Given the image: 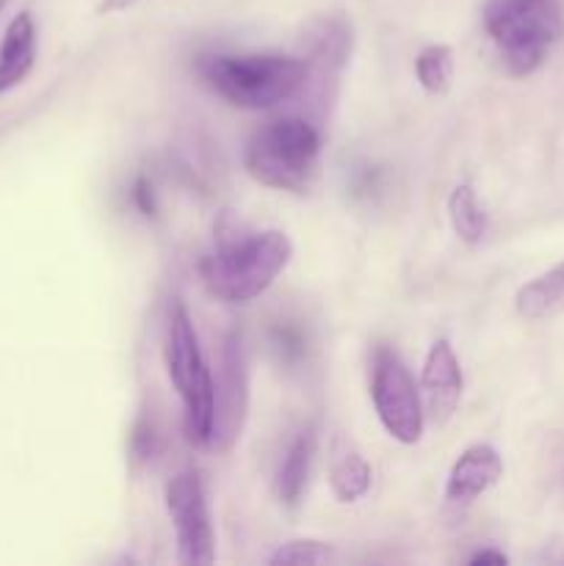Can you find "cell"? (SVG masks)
Masks as SVG:
<instances>
[{
    "mask_svg": "<svg viewBox=\"0 0 564 566\" xmlns=\"http://www.w3.org/2000/svg\"><path fill=\"white\" fill-rule=\"evenodd\" d=\"M291 258L293 243L285 232H247L232 216H221L216 249L202 258L199 274L210 296L227 304H247L274 285Z\"/></svg>",
    "mask_w": 564,
    "mask_h": 566,
    "instance_id": "6da1fadb",
    "label": "cell"
},
{
    "mask_svg": "<svg viewBox=\"0 0 564 566\" xmlns=\"http://www.w3.org/2000/svg\"><path fill=\"white\" fill-rule=\"evenodd\" d=\"M202 81L236 108L265 111L291 99L307 81V61L296 55H205Z\"/></svg>",
    "mask_w": 564,
    "mask_h": 566,
    "instance_id": "7a4b0ae2",
    "label": "cell"
},
{
    "mask_svg": "<svg viewBox=\"0 0 564 566\" xmlns=\"http://www.w3.org/2000/svg\"><path fill=\"white\" fill-rule=\"evenodd\" d=\"M481 22L503 66L518 77L540 70L564 33L558 0H487Z\"/></svg>",
    "mask_w": 564,
    "mask_h": 566,
    "instance_id": "3957f363",
    "label": "cell"
},
{
    "mask_svg": "<svg viewBox=\"0 0 564 566\" xmlns=\"http://www.w3.org/2000/svg\"><path fill=\"white\" fill-rule=\"evenodd\" d=\"M321 155V130L304 116H276L247 142L243 166L260 186L304 193Z\"/></svg>",
    "mask_w": 564,
    "mask_h": 566,
    "instance_id": "277c9868",
    "label": "cell"
},
{
    "mask_svg": "<svg viewBox=\"0 0 564 566\" xmlns=\"http://www.w3.org/2000/svg\"><path fill=\"white\" fill-rule=\"evenodd\" d=\"M164 357L169 379L182 401V426L191 446L210 448L216 415V381L210 374L205 354L199 348L197 329L180 302L171 304L169 324H166Z\"/></svg>",
    "mask_w": 564,
    "mask_h": 566,
    "instance_id": "5b68a950",
    "label": "cell"
},
{
    "mask_svg": "<svg viewBox=\"0 0 564 566\" xmlns=\"http://www.w3.org/2000/svg\"><path fill=\"white\" fill-rule=\"evenodd\" d=\"M370 401L382 429L401 446H415L424 437L426 412L420 387L393 348H376L370 374Z\"/></svg>",
    "mask_w": 564,
    "mask_h": 566,
    "instance_id": "8992f818",
    "label": "cell"
},
{
    "mask_svg": "<svg viewBox=\"0 0 564 566\" xmlns=\"http://www.w3.org/2000/svg\"><path fill=\"white\" fill-rule=\"evenodd\" d=\"M166 512L175 525L177 562L208 566L216 562V539L210 525L205 486L197 470H182L166 484Z\"/></svg>",
    "mask_w": 564,
    "mask_h": 566,
    "instance_id": "52a82bcc",
    "label": "cell"
},
{
    "mask_svg": "<svg viewBox=\"0 0 564 566\" xmlns=\"http://www.w3.org/2000/svg\"><path fill=\"white\" fill-rule=\"evenodd\" d=\"M247 381V354L238 335H230L221 348V376L216 381V415L210 448L227 451L241 437L243 418H247L249 401Z\"/></svg>",
    "mask_w": 564,
    "mask_h": 566,
    "instance_id": "ba28073f",
    "label": "cell"
},
{
    "mask_svg": "<svg viewBox=\"0 0 564 566\" xmlns=\"http://www.w3.org/2000/svg\"><path fill=\"white\" fill-rule=\"evenodd\" d=\"M418 387L420 398H424L426 418L435 426H446L457 415L464 390L462 368H459L457 354H453L451 343L446 337L431 343V348L426 352Z\"/></svg>",
    "mask_w": 564,
    "mask_h": 566,
    "instance_id": "9c48e42d",
    "label": "cell"
},
{
    "mask_svg": "<svg viewBox=\"0 0 564 566\" xmlns=\"http://www.w3.org/2000/svg\"><path fill=\"white\" fill-rule=\"evenodd\" d=\"M503 479V459L487 442L470 446L459 453L451 464V473L446 479V501L453 506H464L490 492Z\"/></svg>",
    "mask_w": 564,
    "mask_h": 566,
    "instance_id": "30bf717a",
    "label": "cell"
},
{
    "mask_svg": "<svg viewBox=\"0 0 564 566\" xmlns=\"http://www.w3.org/2000/svg\"><path fill=\"white\" fill-rule=\"evenodd\" d=\"M33 59H36V25L28 11H20L9 22L0 42V94L14 88L33 70Z\"/></svg>",
    "mask_w": 564,
    "mask_h": 566,
    "instance_id": "8fae6325",
    "label": "cell"
},
{
    "mask_svg": "<svg viewBox=\"0 0 564 566\" xmlns=\"http://www.w3.org/2000/svg\"><path fill=\"white\" fill-rule=\"evenodd\" d=\"M315 457V434L313 429H302L291 440V446L285 448L280 459V468H276L274 490L285 506H296L302 501L304 490H307L310 468H313Z\"/></svg>",
    "mask_w": 564,
    "mask_h": 566,
    "instance_id": "7c38bea8",
    "label": "cell"
},
{
    "mask_svg": "<svg viewBox=\"0 0 564 566\" xmlns=\"http://www.w3.org/2000/svg\"><path fill=\"white\" fill-rule=\"evenodd\" d=\"M514 310L525 321H545L564 313V263L525 282L514 296Z\"/></svg>",
    "mask_w": 564,
    "mask_h": 566,
    "instance_id": "4fadbf2b",
    "label": "cell"
},
{
    "mask_svg": "<svg viewBox=\"0 0 564 566\" xmlns=\"http://www.w3.org/2000/svg\"><path fill=\"white\" fill-rule=\"evenodd\" d=\"M370 481V464L365 462L363 453L354 448H337L335 457L330 462V490L337 503H357L368 495Z\"/></svg>",
    "mask_w": 564,
    "mask_h": 566,
    "instance_id": "5bb4252c",
    "label": "cell"
},
{
    "mask_svg": "<svg viewBox=\"0 0 564 566\" xmlns=\"http://www.w3.org/2000/svg\"><path fill=\"white\" fill-rule=\"evenodd\" d=\"M448 219H451V227L459 241L470 243V247L481 243V238L487 235V224H490L473 186H468V182L453 188L451 197H448Z\"/></svg>",
    "mask_w": 564,
    "mask_h": 566,
    "instance_id": "9a60e30c",
    "label": "cell"
},
{
    "mask_svg": "<svg viewBox=\"0 0 564 566\" xmlns=\"http://www.w3.org/2000/svg\"><path fill=\"white\" fill-rule=\"evenodd\" d=\"M415 75L429 94H446L453 81V50L448 44H429L415 59Z\"/></svg>",
    "mask_w": 564,
    "mask_h": 566,
    "instance_id": "2e32d148",
    "label": "cell"
},
{
    "mask_svg": "<svg viewBox=\"0 0 564 566\" xmlns=\"http://www.w3.org/2000/svg\"><path fill=\"white\" fill-rule=\"evenodd\" d=\"M332 558V551L318 539H291L276 547L269 556V564H296V566H315L326 564Z\"/></svg>",
    "mask_w": 564,
    "mask_h": 566,
    "instance_id": "e0dca14e",
    "label": "cell"
},
{
    "mask_svg": "<svg viewBox=\"0 0 564 566\" xmlns=\"http://www.w3.org/2000/svg\"><path fill=\"white\" fill-rule=\"evenodd\" d=\"M133 202H136V208L142 210L144 216H155V193L153 186H149L144 177H138L136 186H133Z\"/></svg>",
    "mask_w": 564,
    "mask_h": 566,
    "instance_id": "ac0fdd59",
    "label": "cell"
},
{
    "mask_svg": "<svg viewBox=\"0 0 564 566\" xmlns=\"http://www.w3.org/2000/svg\"><path fill=\"white\" fill-rule=\"evenodd\" d=\"M153 426L149 423H138L136 431H133V453H136L138 459H153L149 453H153Z\"/></svg>",
    "mask_w": 564,
    "mask_h": 566,
    "instance_id": "d6986e66",
    "label": "cell"
},
{
    "mask_svg": "<svg viewBox=\"0 0 564 566\" xmlns=\"http://www.w3.org/2000/svg\"><path fill=\"white\" fill-rule=\"evenodd\" d=\"M470 564L473 566H484V564H492V566H506L509 558L503 556L501 551H479L476 556H470Z\"/></svg>",
    "mask_w": 564,
    "mask_h": 566,
    "instance_id": "ffe728a7",
    "label": "cell"
},
{
    "mask_svg": "<svg viewBox=\"0 0 564 566\" xmlns=\"http://www.w3.org/2000/svg\"><path fill=\"white\" fill-rule=\"evenodd\" d=\"M138 0H100L97 11L100 14H114V11H125L130 9V6H136Z\"/></svg>",
    "mask_w": 564,
    "mask_h": 566,
    "instance_id": "44dd1931",
    "label": "cell"
},
{
    "mask_svg": "<svg viewBox=\"0 0 564 566\" xmlns=\"http://www.w3.org/2000/svg\"><path fill=\"white\" fill-rule=\"evenodd\" d=\"M6 3H9V0H0V11H3V9H6Z\"/></svg>",
    "mask_w": 564,
    "mask_h": 566,
    "instance_id": "7402d4cb",
    "label": "cell"
}]
</instances>
